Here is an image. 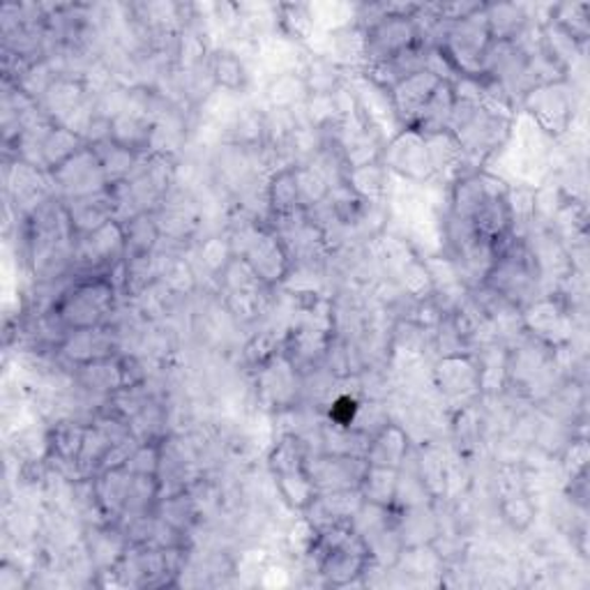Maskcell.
<instances>
[{
    "mask_svg": "<svg viewBox=\"0 0 590 590\" xmlns=\"http://www.w3.org/2000/svg\"><path fill=\"white\" fill-rule=\"evenodd\" d=\"M51 185L61 194V201L93 196L109 187L100 157L93 145H83L77 155L49 173Z\"/></svg>",
    "mask_w": 590,
    "mask_h": 590,
    "instance_id": "obj_7",
    "label": "cell"
},
{
    "mask_svg": "<svg viewBox=\"0 0 590 590\" xmlns=\"http://www.w3.org/2000/svg\"><path fill=\"white\" fill-rule=\"evenodd\" d=\"M425 139H427V148H429V157H431L436 179H448L452 185L459 179H464V175L476 171V169H468L474 164H470L461 143L457 141V136L450 130H442L436 134H425Z\"/></svg>",
    "mask_w": 590,
    "mask_h": 590,
    "instance_id": "obj_14",
    "label": "cell"
},
{
    "mask_svg": "<svg viewBox=\"0 0 590 590\" xmlns=\"http://www.w3.org/2000/svg\"><path fill=\"white\" fill-rule=\"evenodd\" d=\"M309 95H333L346 85L344 68L333 63L326 55H309V61L301 70Z\"/></svg>",
    "mask_w": 590,
    "mask_h": 590,
    "instance_id": "obj_27",
    "label": "cell"
},
{
    "mask_svg": "<svg viewBox=\"0 0 590 590\" xmlns=\"http://www.w3.org/2000/svg\"><path fill=\"white\" fill-rule=\"evenodd\" d=\"M123 226H125V258L155 254L162 241V231L155 213H139L128 222H123Z\"/></svg>",
    "mask_w": 590,
    "mask_h": 590,
    "instance_id": "obj_24",
    "label": "cell"
},
{
    "mask_svg": "<svg viewBox=\"0 0 590 590\" xmlns=\"http://www.w3.org/2000/svg\"><path fill=\"white\" fill-rule=\"evenodd\" d=\"M265 98H268V104L271 109H286V111H295L301 109L307 98H309V91H307V83L301 74V70H286V72H277L268 88H265Z\"/></svg>",
    "mask_w": 590,
    "mask_h": 590,
    "instance_id": "obj_26",
    "label": "cell"
},
{
    "mask_svg": "<svg viewBox=\"0 0 590 590\" xmlns=\"http://www.w3.org/2000/svg\"><path fill=\"white\" fill-rule=\"evenodd\" d=\"M155 121L148 115L145 106H132L123 113H118L111 121V141L128 148L136 155H148L153 151L155 136Z\"/></svg>",
    "mask_w": 590,
    "mask_h": 590,
    "instance_id": "obj_13",
    "label": "cell"
},
{
    "mask_svg": "<svg viewBox=\"0 0 590 590\" xmlns=\"http://www.w3.org/2000/svg\"><path fill=\"white\" fill-rule=\"evenodd\" d=\"M85 431H88V425H81V423H72V420L58 423L49 438L51 455L61 464H70L77 468Z\"/></svg>",
    "mask_w": 590,
    "mask_h": 590,
    "instance_id": "obj_33",
    "label": "cell"
},
{
    "mask_svg": "<svg viewBox=\"0 0 590 590\" xmlns=\"http://www.w3.org/2000/svg\"><path fill=\"white\" fill-rule=\"evenodd\" d=\"M367 466L369 464L365 457L330 455V452L307 457V474L318 494L360 489V482L367 474Z\"/></svg>",
    "mask_w": 590,
    "mask_h": 590,
    "instance_id": "obj_9",
    "label": "cell"
},
{
    "mask_svg": "<svg viewBox=\"0 0 590 590\" xmlns=\"http://www.w3.org/2000/svg\"><path fill=\"white\" fill-rule=\"evenodd\" d=\"M380 162L393 175H399V179L408 183L420 185L436 179L427 139L416 128H404L401 132H397L383 148Z\"/></svg>",
    "mask_w": 590,
    "mask_h": 590,
    "instance_id": "obj_5",
    "label": "cell"
},
{
    "mask_svg": "<svg viewBox=\"0 0 590 590\" xmlns=\"http://www.w3.org/2000/svg\"><path fill=\"white\" fill-rule=\"evenodd\" d=\"M63 205H65V213H68L70 226H72L77 238L79 235H85V233L100 228L109 220H115V205H113L109 187L104 192L93 194V196L63 201Z\"/></svg>",
    "mask_w": 590,
    "mask_h": 590,
    "instance_id": "obj_17",
    "label": "cell"
},
{
    "mask_svg": "<svg viewBox=\"0 0 590 590\" xmlns=\"http://www.w3.org/2000/svg\"><path fill=\"white\" fill-rule=\"evenodd\" d=\"M500 512H503L506 521L515 528V530H526L530 523L536 519V506L533 500H530L523 491L506 496L503 498V506H500Z\"/></svg>",
    "mask_w": 590,
    "mask_h": 590,
    "instance_id": "obj_39",
    "label": "cell"
},
{
    "mask_svg": "<svg viewBox=\"0 0 590 590\" xmlns=\"http://www.w3.org/2000/svg\"><path fill=\"white\" fill-rule=\"evenodd\" d=\"M121 261H125V226L118 220H109L100 228L79 235L74 243L72 263L88 275H98Z\"/></svg>",
    "mask_w": 590,
    "mask_h": 590,
    "instance_id": "obj_6",
    "label": "cell"
},
{
    "mask_svg": "<svg viewBox=\"0 0 590 590\" xmlns=\"http://www.w3.org/2000/svg\"><path fill=\"white\" fill-rule=\"evenodd\" d=\"M58 348H61L63 356L77 367L93 360L111 358L115 350V335L106 326L70 330Z\"/></svg>",
    "mask_w": 590,
    "mask_h": 590,
    "instance_id": "obj_15",
    "label": "cell"
},
{
    "mask_svg": "<svg viewBox=\"0 0 590 590\" xmlns=\"http://www.w3.org/2000/svg\"><path fill=\"white\" fill-rule=\"evenodd\" d=\"M434 380H436V388L450 399L468 397L482 390L480 388V365L470 356H466V353H457V356H442L436 363Z\"/></svg>",
    "mask_w": 590,
    "mask_h": 590,
    "instance_id": "obj_12",
    "label": "cell"
},
{
    "mask_svg": "<svg viewBox=\"0 0 590 590\" xmlns=\"http://www.w3.org/2000/svg\"><path fill=\"white\" fill-rule=\"evenodd\" d=\"M344 185H348L365 201L386 203L393 185V173L383 166V162H374L367 166L348 169L344 175Z\"/></svg>",
    "mask_w": 590,
    "mask_h": 590,
    "instance_id": "obj_23",
    "label": "cell"
},
{
    "mask_svg": "<svg viewBox=\"0 0 590 590\" xmlns=\"http://www.w3.org/2000/svg\"><path fill=\"white\" fill-rule=\"evenodd\" d=\"M208 72H211L213 85L224 93H241L250 79L243 58L228 49H220L213 53L211 63H208Z\"/></svg>",
    "mask_w": 590,
    "mask_h": 590,
    "instance_id": "obj_28",
    "label": "cell"
},
{
    "mask_svg": "<svg viewBox=\"0 0 590 590\" xmlns=\"http://www.w3.org/2000/svg\"><path fill=\"white\" fill-rule=\"evenodd\" d=\"M277 19L286 40L291 42H303L309 40L316 21L312 14V6H279L277 8Z\"/></svg>",
    "mask_w": 590,
    "mask_h": 590,
    "instance_id": "obj_35",
    "label": "cell"
},
{
    "mask_svg": "<svg viewBox=\"0 0 590 590\" xmlns=\"http://www.w3.org/2000/svg\"><path fill=\"white\" fill-rule=\"evenodd\" d=\"M521 323L528 333H533V337L549 346L566 344L572 337V318L568 309L553 298H536L533 303H528Z\"/></svg>",
    "mask_w": 590,
    "mask_h": 590,
    "instance_id": "obj_10",
    "label": "cell"
},
{
    "mask_svg": "<svg viewBox=\"0 0 590 590\" xmlns=\"http://www.w3.org/2000/svg\"><path fill=\"white\" fill-rule=\"evenodd\" d=\"M523 109L551 136L566 134L574 118V102L566 81L530 88L523 95Z\"/></svg>",
    "mask_w": 590,
    "mask_h": 590,
    "instance_id": "obj_8",
    "label": "cell"
},
{
    "mask_svg": "<svg viewBox=\"0 0 590 590\" xmlns=\"http://www.w3.org/2000/svg\"><path fill=\"white\" fill-rule=\"evenodd\" d=\"M155 515L162 521L171 523L173 528H179V530H183V533H187L190 526L196 521V506H194L192 496H187L185 491H179L169 498H160Z\"/></svg>",
    "mask_w": 590,
    "mask_h": 590,
    "instance_id": "obj_36",
    "label": "cell"
},
{
    "mask_svg": "<svg viewBox=\"0 0 590 590\" xmlns=\"http://www.w3.org/2000/svg\"><path fill=\"white\" fill-rule=\"evenodd\" d=\"M132 474L125 466L118 468H106L102 474L95 476V498H98V510L104 517H123L128 494L132 485Z\"/></svg>",
    "mask_w": 590,
    "mask_h": 590,
    "instance_id": "obj_22",
    "label": "cell"
},
{
    "mask_svg": "<svg viewBox=\"0 0 590 590\" xmlns=\"http://www.w3.org/2000/svg\"><path fill=\"white\" fill-rule=\"evenodd\" d=\"M549 21L563 28L579 44H586L590 35V6L588 3H560L551 8Z\"/></svg>",
    "mask_w": 590,
    "mask_h": 590,
    "instance_id": "obj_34",
    "label": "cell"
},
{
    "mask_svg": "<svg viewBox=\"0 0 590 590\" xmlns=\"http://www.w3.org/2000/svg\"><path fill=\"white\" fill-rule=\"evenodd\" d=\"M93 151L100 157V164H102V171L106 175L109 185L128 181L130 175L136 171V166H139V162L143 157V155H136V153L128 151V148H123V145L113 143L111 139L93 145Z\"/></svg>",
    "mask_w": 590,
    "mask_h": 590,
    "instance_id": "obj_31",
    "label": "cell"
},
{
    "mask_svg": "<svg viewBox=\"0 0 590 590\" xmlns=\"http://www.w3.org/2000/svg\"><path fill=\"white\" fill-rule=\"evenodd\" d=\"M238 235H243L245 241L241 250L235 252V256H243L265 286L284 284L293 268V261L279 235L273 228H261V226L258 228L250 226Z\"/></svg>",
    "mask_w": 590,
    "mask_h": 590,
    "instance_id": "obj_4",
    "label": "cell"
},
{
    "mask_svg": "<svg viewBox=\"0 0 590 590\" xmlns=\"http://www.w3.org/2000/svg\"><path fill=\"white\" fill-rule=\"evenodd\" d=\"M491 33L485 17V6L459 21L450 23V31L442 42V51L450 55L459 77H482L485 58L491 47Z\"/></svg>",
    "mask_w": 590,
    "mask_h": 590,
    "instance_id": "obj_3",
    "label": "cell"
},
{
    "mask_svg": "<svg viewBox=\"0 0 590 590\" xmlns=\"http://www.w3.org/2000/svg\"><path fill=\"white\" fill-rule=\"evenodd\" d=\"M452 109H455L452 83L440 81V85L436 88V93L431 95V100L427 102V106L423 109V113L418 115V121L413 128L420 130L423 134H436V132L448 130Z\"/></svg>",
    "mask_w": 590,
    "mask_h": 590,
    "instance_id": "obj_30",
    "label": "cell"
},
{
    "mask_svg": "<svg viewBox=\"0 0 590 590\" xmlns=\"http://www.w3.org/2000/svg\"><path fill=\"white\" fill-rule=\"evenodd\" d=\"M115 284L109 275H85L55 298L51 314L70 330L106 326V318L115 307Z\"/></svg>",
    "mask_w": 590,
    "mask_h": 590,
    "instance_id": "obj_1",
    "label": "cell"
},
{
    "mask_svg": "<svg viewBox=\"0 0 590 590\" xmlns=\"http://www.w3.org/2000/svg\"><path fill=\"white\" fill-rule=\"evenodd\" d=\"M77 380H79V386L85 388L88 393L106 395V397H113L128 388L123 360H118L115 356L77 365Z\"/></svg>",
    "mask_w": 590,
    "mask_h": 590,
    "instance_id": "obj_20",
    "label": "cell"
},
{
    "mask_svg": "<svg viewBox=\"0 0 590 590\" xmlns=\"http://www.w3.org/2000/svg\"><path fill=\"white\" fill-rule=\"evenodd\" d=\"M88 100H91V93H88L83 79L61 77L49 88L40 106L51 123L65 125Z\"/></svg>",
    "mask_w": 590,
    "mask_h": 590,
    "instance_id": "obj_16",
    "label": "cell"
},
{
    "mask_svg": "<svg viewBox=\"0 0 590 590\" xmlns=\"http://www.w3.org/2000/svg\"><path fill=\"white\" fill-rule=\"evenodd\" d=\"M265 203H268V211L275 220H286L303 213L295 166H279L271 173L268 183H265Z\"/></svg>",
    "mask_w": 590,
    "mask_h": 590,
    "instance_id": "obj_19",
    "label": "cell"
},
{
    "mask_svg": "<svg viewBox=\"0 0 590 590\" xmlns=\"http://www.w3.org/2000/svg\"><path fill=\"white\" fill-rule=\"evenodd\" d=\"M162 461H164L162 442L160 440H148V442H139L136 450L128 459L125 468L130 470L132 476L160 478V474H162Z\"/></svg>",
    "mask_w": 590,
    "mask_h": 590,
    "instance_id": "obj_37",
    "label": "cell"
},
{
    "mask_svg": "<svg viewBox=\"0 0 590 590\" xmlns=\"http://www.w3.org/2000/svg\"><path fill=\"white\" fill-rule=\"evenodd\" d=\"M408 452H410V440L406 429L395 423H386L369 438L365 459L369 466L399 470L408 459Z\"/></svg>",
    "mask_w": 590,
    "mask_h": 590,
    "instance_id": "obj_18",
    "label": "cell"
},
{
    "mask_svg": "<svg viewBox=\"0 0 590 590\" xmlns=\"http://www.w3.org/2000/svg\"><path fill=\"white\" fill-rule=\"evenodd\" d=\"M474 226L480 238L494 243L503 235L512 233V217L506 196H487L480 205V211L474 217Z\"/></svg>",
    "mask_w": 590,
    "mask_h": 590,
    "instance_id": "obj_29",
    "label": "cell"
},
{
    "mask_svg": "<svg viewBox=\"0 0 590 590\" xmlns=\"http://www.w3.org/2000/svg\"><path fill=\"white\" fill-rule=\"evenodd\" d=\"M440 77H436L429 70H420L416 74H410L406 79H401L399 83H395L390 88V98H393V106L395 113L399 118L401 128H413L418 121V115L423 113V109L427 106V102L431 100V95L436 93V88L440 85Z\"/></svg>",
    "mask_w": 590,
    "mask_h": 590,
    "instance_id": "obj_11",
    "label": "cell"
},
{
    "mask_svg": "<svg viewBox=\"0 0 590 590\" xmlns=\"http://www.w3.org/2000/svg\"><path fill=\"white\" fill-rule=\"evenodd\" d=\"M397 478H399L397 468L367 466V474L360 482V494L367 503L393 508L397 496Z\"/></svg>",
    "mask_w": 590,
    "mask_h": 590,
    "instance_id": "obj_32",
    "label": "cell"
},
{
    "mask_svg": "<svg viewBox=\"0 0 590 590\" xmlns=\"http://www.w3.org/2000/svg\"><path fill=\"white\" fill-rule=\"evenodd\" d=\"M485 17L494 42H515L530 23L528 10L515 3L485 6Z\"/></svg>",
    "mask_w": 590,
    "mask_h": 590,
    "instance_id": "obj_25",
    "label": "cell"
},
{
    "mask_svg": "<svg viewBox=\"0 0 590 590\" xmlns=\"http://www.w3.org/2000/svg\"><path fill=\"white\" fill-rule=\"evenodd\" d=\"M360 401L356 397L350 395H339L333 404H330V410H328V423L333 427H339V429H350L353 425H356L358 420V413H360Z\"/></svg>",
    "mask_w": 590,
    "mask_h": 590,
    "instance_id": "obj_40",
    "label": "cell"
},
{
    "mask_svg": "<svg viewBox=\"0 0 590 590\" xmlns=\"http://www.w3.org/2000/svg\"><path fill=\"white\" fill-rule=\"evenodd\" d=\"M83 145H88L83 141V136L68 130L65 125H55V123L44 125L42 136H40L38 169H42L44 173L55 171L58 166L65 164L72 155H77Z\"/></svg>",
    "mask_w": 590,
    "mask_h": 590,
    "instance_id": "obj_21",
    "label": "cell"
},
{
    "mask_svg": "<svg viewBox=\"0 0 590 590\" xmlns=\"http://www.w3.org/2000/svg\"><path fill=\"white\" fill-rule=\"evenodd\" d=\"M510 128H512L510 118L496 115L476 102L455 98V109L450 115L448 130L457 136L464 153L468 155L474 166L494 155L500 145H506Z\"/></svg>",
    "mask_w": 590,
    "mask_h": 590,
    "instance_id": "obj_2",
    "label": "cell"
},
{
    "mask_svg": "<svg viewBox=\"0 0 590 590\" xmlns=\"http://www.w3.org/2000/svg\"><path fill=\"white\" fill-rule=\"evenodd\" d=\"M295 175H298V192L303 211H312L330 196V185L321 179V173L312 169L309 164L295 166Z\"/></svg>",
    "mask_w": 590,
    "mask_h": 590,
    "instance_id": "obj_38",
    "label": "cell"
}]
</instances>
